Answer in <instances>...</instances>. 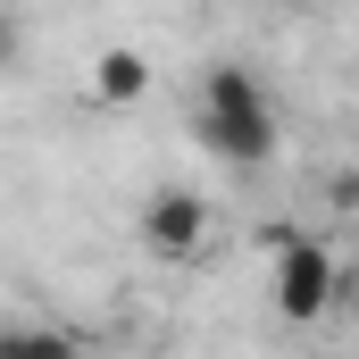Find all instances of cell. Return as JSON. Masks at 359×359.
<instances>
[{"label":"cell","mask_w":359,"mask_h":359,"mask_svg":"<svg viewBox=\"0 0 359 359\" xmlns=\"http://www.w3.org/2000/svg\"><path fill=\"white\" fill-rule=\"evenodd\" d=\"M201 142H209L217 159H234V168H259V159L276 151L268 92L251 84L243 67H217V76L201 84Z\"/></svg>","instance_id":"obj_1"},{"label":"cell","mask_w":359,"mask_h":359,"mask_svg":"<svg viewBox=\"0 0 359 359\" xmlns=\"http://www.w3.org/2000/svg\"><path fill=\"white\" fill-rule=\"evenodd\" d=\"M334 301H343V268L326 259V243L284 234V243H276V309H284L292 326H309V318H326Z\"/></svg>","instance_id":"obj_2"},{"label":"cell","mask_w":359,"mask_h":359,"mask_svg":"<svg viewBox=\"0 0 359 359\" xmlns=\"http://www.w3.org/2000/svg\"><path fill=\"white\" fill-rule=\"evenodd\" d=\"M142 243H151L159 259H192V251L209 243V201H201V192H151Z\"/></svg>","instance_id":"obj_3"},{"label":"cell","mask_w":359,"mask_h":359,"mask_svg":"<svg viewBox=\"0 0 359 359\" xmlns=\"http://www.w3.org/2000/svg\"><path fill=\"white\" fill-rule=\"evenodd\" d=\"M142 92H151V59L142 50H100L92 59V100L100 109H134Z\"/></svg>","instance_id":"obj_4"},{"label":"cell","mask_w":359,"mask_h":359,"mask_svg":"<svg viewBox=\"0 0 359 359\" xmlns=\"http://www.w3.org/2000/svg\"><path fill=\"white\" fill-rule=\"evenodd\" d=\"M0 359H76L59 326H0Z\"/></svg>","instance_id":"obj_5"},{"label":"cell","mask_w":359,"mask_h":359,"mask_svg":"<svg viewBox=\"0 0 359 359\" xmlns=\"http://www.w3.org/2000/svg\"><path fill=\"white\" fill-rule=\"evenodd\" d=\"M8 59H17V25L0 17V67H8Z\"/></svg>","instance_id":"obj_6"}]
</instances>
